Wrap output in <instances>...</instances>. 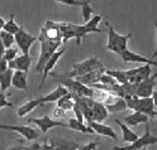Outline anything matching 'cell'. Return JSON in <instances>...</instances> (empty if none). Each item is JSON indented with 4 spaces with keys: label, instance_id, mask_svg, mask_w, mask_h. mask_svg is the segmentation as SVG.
<instances>
[{
    "label": "cell",
    "instance_id": "f546056e",
    "mask_svg": "<svg viewBox=\"0 0 157 150\" xmlns=\"http://www.w3.org/2000/svg\"><path fill=\"white\" fill-rule=\"evenodd\" d=\"M106 75L112 76L113 78H115V81L118 83H127L128 81V75H127V71H117V69H106L104 71Z\"/></svg>",
    "mask_w": 157,
    "mask_h": 150
},
{
    "label": "cell",
    "instance_id": "ffe728a7",
    "mask_svg": "<svg viewBox=\"0 0 157 150\" xmlns=\"http://www.w3.org/2000/svg\"><path fill=\"white\" fill-rule=\"evenodd\" d=\"M115 121V124L121 127V130H122V140L124 143H128V144H131V143H133L134 140H137L138 139V134L137 133H134L133 130H131L129 127H128V125L127 124H124L122 120H119V119H115L114 120Z\"/></svg>",
    "mask_w": 157,
    "mask_h": 150
},
{
    "label": "cell",
    "instance_id": "d4e9b609",
    "mask_svg": "<svg viewBox=\"0 0 157 150\" xmlns=\"http://www.w3.org/2000/svg\"><path fill=\"white\" fill-rule=\"evenodd\" d=\"M60 25V31L62 34V44H66L70 39L75 38V24L72 23H65V22H58Z\"/></svg>",
    "mask_w": 157,
    "mask_h": 150
},
{
    "label": "cell",
    "instance_id": "7402d4cb",
    "mask_svg": "<svg viewBox=\"0 0 157 150\" xmlns=\"http://www.w3.org/2000/svg\"><path fill=\"white\" fill-rule=\"evenodd\" d=\"M68 92V90L62 86V85H58L53 91L51 93H48L47 96H43V97H39V101H41V104H48V102H56L58 98L62 97L63 95H66Z\"/></svg>",
    "mask_w": 157,
    "mask_h": 150
},
{
    "label": "cell",
    "instance_id": "8992f818",
    "mask_svg": "<svg viewBox=\"0 0 157 150\" xmlns=\"http://www.w3.org/2000/svg\"><path fill=\"white\" fill-rule=\"evenodd\" d=\"M101 22V14L93 15L89 20H87L84 25H76L75 24V39L76 43L80 46L81 41L89 34V33H101V29L98 28L99 23Z\"/></svg>",
    "mask_w": 157,
    "mask_h": 150
},
{
    "label": "cell",
    "instance_id": "4fadbf2b",
    "mask_svg": "<svg viewBox=\"0 0 157 150\" xmlns=\"http://www.w3.org/2000/svg\"><path fill=\"white\" fill-rule=\"evenodd\" d=\"M123 62H132V63H143V64H151V66H157V61L152 59L151 57H144L136 52L129 51L128 48L124 49L122 53H119Z\"/></svg>",
    "mask_w": 157,
    "mask_h": 150
},
{
    "label": "cell",
    "instance_id": "5bb4252c",
    "mask_svg": "<svg viewBox=\"0 0 157 150\" xmlns=\"http://www.w3.org/2000/svg\"><path fill=\"white\" fill-rule=\"evenodd\" d=\"M127 75H128V81L131 83H138L142 79L151 76V64H143L142 67L138 68L128 69Z\"/></svg>",
    "mask_w": 157,
    "mask_h": 150
},
{
    "label": "cell",
    "instance_id": "7c38bea8",
    "mask_svg": "<svg viewBox=\"0 0 157 150\" xmlns=\"http://www.w3.org/2000/svg\"><path fill=\"white\" fill-rule=\"evenodd\" d=\"M0 130H10V131H15L21 136H23L25 140H36L39 137V134L31 126L25 125H4L0 124Z\"/></svg>",
    "mask_w": 157,
    "mask_h": 150
},
{
    "label": "cell",
    "instance_id": "f1b7e54d",
    "mask_svg": "<svg viewBox=\"0 0 157 150\" xmlns=\"http://www.w3.org/2000/svg\"><path fill=\"white\" fill-rule=\"evenodd\" d=\"M13 72H14V69L8 67L6 71L2 76H0V91H2V92H5L6 90L12 86V76H13Z\"/></svg>",
    "mask_w": 157,
    "mask_h": 150
},
{
    "label": "cell",
    "instance_id": "e575fe53",
    "mask_svg": "<svg viewBox=\"0 0 157 150\" xmlns=\"http://www.w3.org/2000/svg\"><path fill=\"white\" fill-rule=\"evenodd\" d=\"M55 2L65 4V5H70V6H81L86 0H55Z\"/></svg>",
    "mask_w": 157,
    "mask_h": 150
},
{
    "label": "cell",
    "instance_id": "2e32d148",
    "mask_svg": "<svg viewBox=\"0 0 157 150\" xmlns=\"http://www.w3.org/2000/svg\"><path fill=\"white\" fill-rule=\"evenodd\" d=\"M32 64V59L29 57V54H23L22 56H17L14 59L8 62V67L12 69H19V71H24L28 73L29 68Z\"/></svg>",
    "mask_w": 157,
    "mask_h": 150
},
{
    "label": "cell",
    "instance_id": "60d3db41",
    "mask_svg": "<svg viewBox=\"0 0 157 150\" xmlns=\"http://www.w3.org/2000/svg\"><path fill=\"white\" fill-rule=\"evenodd\" d=\"M155 35H156V48H155V52L151 56L152 59H155L157 57V23H155Z\"/></svg>",
    "mask_w": 157,
    "mask_h": 150
},
{
    "label": "cell",
    "instance_id": "30bf717a",
    "mask_svg": "<svg viewBox=\"0 0 157 150\" xmlns=\"http://www.w3.org/2000/svg\"><path fill=\"white\" fill-rule=\"evenodd\" d=\"M65 52H66V47L58 48L57 51H55V52L50 56V58L47 59V62H46V64H44V67H43V71H42V81H41V85H39V88H42V86L44 85V81H46L47 76L53 71V68L56 67L57 62L60 61V58L63 56Z\"/></svg>",
    "mask_w": 157,
    "mask_h": 150
},
{
    "label": "cell",
    "instance_id": "6da1fadb",
    "mask_svg": "<svg viewBox=\"0 0 157 150\" xmlns=\"http://www.w3.org/2000/svg\"><path fill=\"white\" fill-rule=\"evenodd\" d=\"M51 76L55 77V81H57L60 85L65 86L68 91L72 92L74 95H77V96H85V97H94L95 92L93 87L90 86H86L81 82H78L76 78L74 77H66V76H60L57 73H53L51 72Z\"/></svg>",
    "mask_w": 157,
    "mask_h": 150
},
{
    "label": "cell",
    "instance_id": "603a6c76",
    "mask_svg": "<svg viewBox=\"0 0 157 150\" xmlns=\"http://www.w3.org/2000/svg\"><path fill=\"white\" fill-rule=\"evenodd\" d=\"M148 120H150V117L147 116L146 114L140 112V111H133V114H131V115L124 117L123 123L127 124L128 126H137V125L148 123Z\"/></svg>",
    "mask_w": 157,
    "mask_h": 150
},
{
    "label": "cell",
    "instance_id": "7a4b0ae2",
    "mask_svg": "<svg viewBox=\"0 0 157 150\" xmlns=\"http://www.w3.org/2000/svg\"><path fill=\"white\" fill-rule=\"evenodd\" d=\"M127 104V108H131L133 111H140L146 114L148 117H155L156 106L151 96L138 97L137 95H127L123 97Z\"/></svg>",
    "mask_w": 157,
    "mask_h": 150
},
{
    "label": "cell",
    "instance_id": "d6986e66",
    "mask_svg": "<svg viewBox=\"0 0 157 150\" xmlns=\"http://www.w3.org/2000/svg\"><path fill=\"white\" fill-rule=\"evenodd\" d=\"M12 86L17 90H23L27 91L28 88V81H27V72L14 69L13 76H12Z\"/></svg>",
    "mask_w": 157,
    "mask_h": 150
},
{
    "label": "cell",
    "instance_id": "8d00e7d4",
    "mask_svg": "<svg viewBox=\"0 0 157 150\" xmlns=\"http://www.w3.org/2000/svg\"><path fill=\"white\" fill-rule=\"evenodd\" d=\"M72 110H74V112H75V116H76V119L78 120V121H82L84 123V114H82V111H81V108H80V106L77 105V102L75 101V105H74V107H72Z\"/></svg>",
    "mask_w": 157,
    "mask_h": 150
},
{
    "label": "cell",
    "instance_id": "7bdbcfd3",
    "mask_svg": "<svg viewBox=\"0 0 157 150\" xmlns=\"http://www.w3.org/2000/svg\"><path fill=\"white\" fill-rule=\"evenodd\" d=\"M151 97H152V100H153V104H155V106L157 107V90H153V92H152Z\"/></svg>",
    "mask_w": 157,
    "mask_h": 150
},
{
    "label": "cell",
    "instance_id": "f6af8a7d",
    "mask_svg": "<svg viewBox=\"0 0 157 150\" xmlns=\"http://www.w3.org/2000/svg\"><path fill=\"white\" fill-rule=\"evenodd\" d=\"M4 23H5L4 18H2V16H0V32L3 31V28H4Z\"/></svg>",
    "mask_w": 157,
    "mask_h": 150
},
{
    "label": "cell",
    "instance_id": "ac0fdd59",
    "mask_svg": "<svg viewBox=\"0 0 157 150\" xmlns=\"http://www.w3.org/2000/svg\"><path fill=\"white\" fill-rule=\"evenodd\" d=\"M105 108L108 110V112H121V111H124L127 108V104L124 101L123 97H119V96H109L108 101L104 104Z\"/></svg>",
    "mask_w": 157,
    "mask_h": 150
},
{
    "label": "cell",
    "instance_id": "1f68e13d",
    "mask_svg": "<svg viewBox=\"0 0 157 150\" xmlns=\"http://www.w3.org/2000/svg\"><path fill=\"white\" fill-rule=\"evenodd\" d=\"M0 39H2V42H3V44H4L5 48L12 47V46L15 43V41H14V34L4 31V29H3L2 32H0Z\"/></svg>",
    "mask_w": 157,
    "mask_h": 150
},
{
    "label": "cell",
    "instance_id": "74e56055",
    "mask_svg": "<svg viewBox=\"0 0 157 150\" xmlns=\"http://www.w3.org/2000/svg\"><path fill=\"white\" fill-rule=\"evenodd\" d=\"M98 148V141H90L87 144H84V145H78V150H94Z\"/></svg>",
    "mask_w": 157,
    "mask_h": 150
},
{
    "label": "cell",
    "instance_id": "ba28073f",
    "mask_svg": "<svg viewBox=\"0 0 157 150\" xmlns=\"http://www.w3.org/2000/svg\"><path fill=\"white\" fill-rule=\"evenodd\" d=\"M155 144H157V136L151 133L148 123H146L144 134L142 136H138V139L134 140L133 143H131L128 146H124V148H125V150H137V149H143L146 146L155 145Z\"/></svg>",
    "mask_w": 157,
    "mask_h": 150
},
{
    "label": "cell",
    "instance_id": "52a82bcc",
    "mask_svg": "<svg viewBox=\"0 0 157 150\" xmlns=\"http://www.w3.org/2000/svg\"><path fill=\"white\" fill-rule=\"evenodd\" d=\"M37 39H38V37L28 33L23 27L19 28L18 32L14 34V41H15L18 48L21 49L23 54H29V52H31V47Z\"/></svg>",
    "mask_w": 157,
    "mask_h": 150
},
{
    "label": "cell",
    "instance_id": "ee69618b",
    "mask_svg": "<svg viewBox=\"0 0 157 150\" xmlns=\"http://www.w3.org/2000/svg\"><path fill=\"white\" fill-rule=\"evenodd\" d=\"M4 52H5V47H4L3 42H2V39H0V59L3 58V56H4Z\"/></svg>",
    "mask_w": 157,
    "mask_h": 150
},
{
    "label": "cell",
    "instance_id": "44dd1931",
    "mask_svg": "<svg viewBox=\"0 0 157 150\" xmlns=\"http://www.w3.org/2000/svg\"><path fill=\"white\" fill-rule=\"evenodd\" d=\"M41 105H42V104H41V101H39V97H38V98H32V100H29V101L24 102L23 105H21V106L18 107L17 115H18L19 117H24V116H27V115L31 114L33 110H36L37 107H39Z\"/></svg>",
    "mask_w": 157,
    "mask_h": 150
},
{
    "label": "cell",
    "instance_id": "277c9868",
    "mask_svg": "<svg viewBox=\"0 0 157 150\" xmlns=\"http://www.w3.org/2000/svg\"><path fill=\"white\" fill-rule=\"evenodd\" d=\"M37 41H39V43H41V53H39L38 61H37V64H36V72L42 73L47 59L50 58V56L55 51H57V49L62 46V43L61 42H56V41H51V39H47L42 34L38 35Z\"/></svg>",
    "mask_w": 157,
    "mask_h": 150
},
{
    "label": "cell",
    "instance_id": "5b68a950",
    "mask_svg": "<svg viewBox=\"0 0 157 150\" xmlns=\"http://www.w3.org/2000/svg\"><path fill=\"white\" fill-rule=\"evenodd\" d=\"M96 69H105L103 62L100 61L98 57H89L84 59L81 62H77L72 64V69L71 72L68 73L70 77H77V76H81L85 73H89L91 71H96Z\"/></svg>",
    "mask_w": 157,
    "mask_h": 150
},
{
    "label": "cell",
    "instance_id": "83f0119b",
    "mask_svg": "<svg viewBox=\"0 0 157 150\" xmlns=\"http://www.w3.org/2000/svg\"><path fill=\"white\" fill-rule=\"evenodd\" d=\"M55 149H60V150H70V149H77L78 144L70 141L66 139H52L50 141Z\"/></svg>",
    "mask_w": 157,
    "mask_h": 150
},
{
    "label": "cell",
    "instance_id": "8fae6325",
    "mask_svg": "<svg viewBox=\"0 0 157 150\" xmlns=\"http://www.w3.org/2000/svg\"><path fill=\"white\" fill-rule=\"evenodd\" d=\"M156 77L157 73L153 76H148L147 78L142 79L141 82L136 83V90H134V95H137L138 97H147V96H151L155 86H156Z\"/></svg>",
    "mask_w": 157,
    "mask_h": 150
},
{
    "label": "cell",
    "instance_id": "e0dca14e",
    "mask_svg": "<svg viewBox=\"0 0 157 150\" xmlns=\"http://www.w3.org/2000/svg\"><path fill=\"white\" fill-rule=\"evenodd\" d=\"M87 102H89V105L91 107L94 121H104V120L108 117V110L105 108L104 104L96 102L91 97H87Z\"/></svg>",
    "mask_w": 157,
    "mask_h": 150
},
{
    "label": "cell",
    "instance_id": "f35d334b",
    "mask_svg": "<svg viewBox=\"0 0 157 150\" xmlns=\"http://www.w3.org/2000/svg\"><path fill=\"white\" fill-rule=\"evenodd\" d=\"M6 69H8V62L5 61L4 58H2V59H0V76H2L6 71Z\"/></svg>",
    "mask_w": 157,
    "mask_h": 150
},
{
    "label": "cell",
    "instance_id": "4316f807",
    "mask_svg": "<svg viewBox=\"0 0 157 150\" xmlns=\"http://www.w3.org/2000/svg\"><path fill=\"white\" fill-rule=\"evenodd\" d=\"M57 107H60L65 111H68V110H72L74 105H75V98H74V93L68 91L66 95H63L62 97H60L57 100Z\"/></svg>",
    "mask_w": 157,
    "mask_h": 150
},
{
    "label": "cell",
    "instance_id": "b9f144b4",
    "mask_svg": "<svg viewBox=\"0 0 157 150\" xmlns=\"http://www.w3.org/2000/svg\"><path fill=\"white\" fill-rule=\"evenodd\" d=\"M27 149H29V150H39V149H42V144L34 143V144H32L31 146H28Z\"/></svg>",
    "mask_w": 157,
    "mask_h": 150
},
{
    "label": "cell",
    "instance_id": "836d02e7",
    "mask_svg": "<svg viewBox=\"0 0 157 150\" xmlns=\"http://www.w3.org/2000/svg\"><path fill=\"white\" fill-rule=\"evenodd\" d=\"M17 56H18V49L12 46V47H9V48H5V52H4L3 58L5 59L6 62H9V61H12V59H14Z\"/></svg>",
    "mask_w": 157,
    "mask_h": 150
},
{
    "label": "cell",
    "instance_id": "cb8c5ba5",
    "mask_svg": "<svg viewBox=\"0 0 157 150\" xmlns=\"http://www.w3.org/2000/svg\"><path fill=\"white\" fill-rule=\"evenodd\" d=\"M105 71V69H96V71H91L89 73H85V75H81V76H77V77H74L76 78L78 82H81L86 86H90L95 82H99V77L100 75Z\"/></svg>",
    "mask_w": 157,
    "mask_h": 150
},
{
    "label": "cell",
    "instance_id": "4dcf8cb0",
    "mask_svg": "<svg viewBox=\"0 0 157 150\" xmlns=\"http://www.w3.org/2000/svg\"><path fill=\"white\" fill-rule=\"evenodd\" d=\"M19 28H21V25H18L15 23V14L13 13V14H10V16H9L8 20H5L3 29L6 31V32H9V33H12V34H15Z\"/></svg>",
    "mask_w": 157,
    "mask_h": 150
},
{
    "label": "cell",
    "instance_id": "9c48e42d",
    "mask_svg": "<svg viewBox=\"0 0 157 150\" xmlns=\"http://www.w3.org/2000/svg\"><path fill=\"white\" fill-rule=\"evenodd\" d=\"M28 123L37 125V127H39V130H41L43 134L48 133L53 127H67V123L53 120L50 116H42V117H36V119L32 117V119H28Z\"/></svg>",
    "mask_w": 157,
    "mask_h": 150
},
{
    "label": "cell",
    "instance_id": "ab89813d",
    "mask_svg": "<svg viewBox=\"0 0 157 150\" xmlns=\"http://www.w3.org/2000/svg\"><path fill=\"white\" fill-rule=\"evenodd\" d=\"M65 110H62V108H60V107H56L55 110H53V115L56 116V117H62L63 115H65Z\"/></svg>",
    "mask_w": 157,
    "mask_h": 150
},
{
    "label": "cell",
    "instance_id": "484cf974",
    "mask_svg": "<svg viewBox=\"0 0 157 150\" xmlns=\"http://www.w3.org/2000/svg\"><path fill=\"white\" fill-rule=\"evenodd\" d=\"M67 127L82 134H94V130L89 125H85L82 121H78L77 119H68Z\"/></svg>",
    "mask_w": 157,
    "mask_h": 150
},
{
    "label": "cell",
    "instance_id": "bcb514c9",
    "mask_svg": "<svg viewBox=\"0 0 157 150\" xmlns=\"http://www.w3.org/2000/svg\"><path fill=\"white\" fill-rule=\"evenodd\" d=\"M155 117H156V119H157V111H156V112H155Z\"/></svg>",
    "mask_w": 157,
    "mask_h": 150
},
{
    "label": "cell",
    "instance_id": "9a60e30c",
    "mask_svg": "<svg viewBox=\"0 0 157 150\" xmlns=\"http://www.w3.org/2000/svg\"><path fill=\"white\" fill-rule=\"evenodd\" d=\"M87 125L94 130V133L99 134L101 136L110 137L112 140H117V137H118L117 133L113 130V127L109 125L103 124V121H94V120H91V121H87Z\"/></svg>",
    "mask_w": 157,
    "mask_h": 150
},
{
    "label": "cell",
    "instance_id": "3957f363",
    "mask_svg": "<svg viewBox=\"0 0 157 150\" xmlns=\"http://www.w3.org/2000/svg\"><path fill=\"white\" fill-rule=\"evenodd\" d=\"M108 27V42H106V49L110 52H114L117 54L122 53L124 49L128 48V41L132 37V33L128 34H119L115 29L109 24L105 23Z\"/></svg>",
    "mask_w": 157,
    "mask_h": 150
},
{
    "label": "cell",
    "instance_id": "d590c367",
    "mask_svg": "<svg viewBox=\"0 0 157 150\" xmlns=\"http://www.w3.org/2000/svg\"><path fill=\"white\" fill-rule=\"evenodd\" d=\"M5 107H13V104L9 102L6 100V96L4 95V92L0 91V110L5 108Z\"/></svg>",
    "mask_w": 157,
    "mask_h": 150
},
{
    "label": "cell",
    "instance_id": "d6a6232c",
    "mask_svg": "<svg viewBox=\"0 0 157 150\" xmlns=\"http://www.w3.org/2000/svg\"><path fill=\"white\" fill-rule=\"evenodd\" d=\"M81 14H82V19H84L85 23L93 16V9L90 6V0H86V2L81 5Z\"/></svg>",
    "mask_w": 157,
    "mask_h": 150
}]
</instances>
